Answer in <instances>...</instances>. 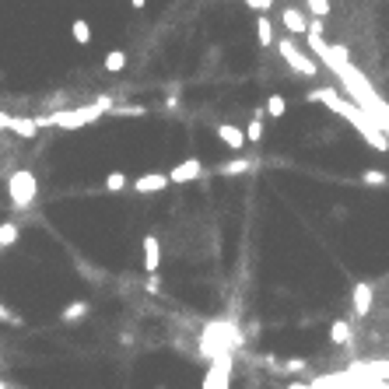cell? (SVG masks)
<instances>
[{"label":"cell","mask_w":389,"mask_h":389,"mask_svg":"<svg viewBox=\"0 0 389 389\" xmlns=\"http://www.w3.org/2000/svg\"><path fill=\"white\" fill-rule=\"evenodd\" d=\"M305 102H319V105H326V109H334V112H340L347 123L362 134L365 140H368V147H375V151H389V137L379 130V123L375 119H368L357 105H351L340 92H334V88H312V92L305 95Z\"/></svg>","instance_id":"obj_1"},{"label":"cell","mask_w":389,"mask_h":389,"mask_svg":"<svg viewBox=\"0 0 389 389\" xmlns=\"http://www.w3.org/2000/svg\"><path fill=\"white\" fill-rule=\"evenodd\" d=\"M112 95H99L92 105H77V109H60V112H46V116H36L39 130H81L88 123H95L99 116L112 112Z\"/></svg>","instance_id":"obj_2"},{"label":"cell","mask_w":389,"mask_h":389,"mask_svg":"<svg viewBox=\"0 0 389 389\" xmlns=\"http://www.w3.org/2000/svg\"><path fill=\"white\" fill-rule=\"evenodd\" d=\"M235 326L231 323H211L203 330V337H200V351H203V357H221V354H231V347H235Z\"/></svg>","instance_id":"obj_3"},{"label":"cell","mask_w":389,"mask_h":389,"mask_svg":"<svg viewBox=\"0 0 389 389\" xmlns=\"http://www.w3.org/2000/svg\"><path fill=\"white\" fill-rule=\"evenodd\" d=\"M36 193H39V183L28 168H14L8 175V197H11L14 211H28V207L36 203Z\"/></svg>","instance_id":"obj_4"},{"label":"cell","mask_w":389,"mask_h":389,"mask_svg":"<svg viewBox=\"0 0 389 389\" xmlns=\"http://www.w3.org/2000/svg\"><path fill=\"white\" fill-rule=\"evenodd\" d=\"M277 53L284 56V64H288L294 74H302V77H316V74H319V60H312L305 49H298L291 39H277Z\"/></svg>","instance_id":"obj_5"},{"label":"cell","mask_w":389,"mask_h":389,"mask_svg":"<svg viewBox=\"0 0 389 389\" xmlns=\"http://www.w3.org/2000/svg\"><path fill=\"white\" fill-rule=\"evenodd\" d=\"M203 389H231V354H221L211 362L203 375Z\"/></svg>","instance_id":"obj_6"},{"label":"cell","mask_w":389,"mask_h":389,"mask_svg":"<svg viewBox=\"0 0 389 389\" xmlns=\"http://www.w3.org/2000/svg\"><path fill=\"white\" fill-rule=\"evenodd\" d=\"M200 172H203V162L200 158H186V162H179L168 172V179H172V186H190L193 179H200Z\"/></svg>","instance_id":"obj_7"},{"label":"cell","mask_w":389,"mask_h":389,"mask_svg":"<svg viewBox=\"0 0 389 389\" xmlns=\"http://www.w3.org/2000/svg\"><path fill=\"white\" fill-rule=\"evenodd\" d=\"M144 271L158 277V266H162V242H158V235H144Z\"/></svg>","instance_id":"obj_8"},{"label":"cell","mask_w":389,"mask_h":389,"mask_svg":"<svg viewBox=\"0 0 389 389\" xmlns=\"http://www.w3.org/2000/svg\"><path fill=\"white\" fill-rule=\"evenodd\" d=\"M165 186H172V179L165 172H147V175H137L134 179V190L137 193H162Z\"/></svg>","instance_id":"obj_9"},{"label":"cell","mask_w":389,"mask_h":389,"mask_svg":"<svg viewBox=\"0 0 389 389\" xmlns=\"http://www.w3.org/2000/svg\"><path fill=\"white\" fill-rule=\"evenodd\" d=\"M281 21H284V28H288L291 36H309V18H305V11L284 8V11H281Z\"/></svg>","instance_id":"obj_10"},{"label":"cell","mask_w":389,"mask_h":389,"mask_svg":"<svg viewBox=\"0 0 389 389\" xmlns=\"http://www.w3.org/2000/svg\"><path fill=\"white\" fill-rule=\"evenodd\" d=\"M351 305H354L357 316H368V312H372V284H368V281H357V284H354Z\"/></svg>","instance_id":"obj_11"},{"label":"cell","mask_w":389,"mask_h":389,"mask_svg":"<svg viewBox=\"0 0 389 389\" xmlns=\"http://www.w3.org/2000/svg\"><path fill=\"white\" fill-rule=\"evenodd\" d=\"M218 140H221L225 147H231V151H242V147H246V130H238V127H231V123H221V127H218Z\"/></svg>","instance_id":"obj_12"},{"label":"cell","mask_w":389,"mask_h":389,"mask_svg":"<svg viewBox=\"0 0 389 389\" xmlns=\"http://www.w3.org/2000/svg\"><path fill=\"white\" fill-rule=\"evenodd\" d=\"M11 134H14V137H21V140H32V137L39 134V123H36L32 116H14Z\"/></svg>","instance_id":"obj_13"},{"label":"cell","mask_w":389,"mask_h":389,"mask_svg":"<svg viewBox=\"0 0 389 389\" xmlns=\"http://www.w3.org/2000/svg\"><path fill=\"white\" fill-rule=\"evenodd\" d=\"M71 36L77 46H92V25H88V18H74L71 21Z\"/></svg>","instance_id":"obj_14"},{"label":"cell","mask_w":389,"mask_h":389,"mask_svg":"<svg viewBox=\"0 0 389 389\" xmlns=\"http://www.w3.org/2000/svg\"><path fill=\"white\" fill-rule=\"evenodd\" d=\"M256 39H260V46H263V49L277 46V42H274V25H271V18H263V14L256 18Z\"/></svg>","instance_id":"obj_15"},{"label":"cell","mask_w":389,"mask_h":389,"mask_svg":"<svg viewBox=\"0 0 389 389\" xmlns=\"http://www.w3.org/2000/svg\"><path fill=\"white\" fill-rule=\"evenodd\" d=\"M218 172H221V175H242V172H253V158H235V162H225Z\"/></svg>","instance_id":"obj_16"},{"label":"cell","mask_w":389,"mask_h":389,"mask_svg":"<svg viewBox=\"0 0 389 389\" xmlns=\"http://www.w3.org/2000/svg\"><path fill=\"white\" fill-rule=\"evenodd\" d=\"M18 225L14 221H0V249H8V246H14L18 242Z\"/></svg>","instance_id":"obj_17"},{"label":"cell","mask_w":389,"mask_h":389,"mask_svg":"<svg viewBox=\"0 0 389 389\" xmlns=\"http://www.w3.org/2000/svg\"><path fill=\"white\" fill-rule=\"evenodd\" d=\"M362 183H365V186H389V172H382V168H365V172H362Z\"/></svg>","instance_id":"obj_18"},{"label":"cell","mask_w":389,"mask_h":389,"mask_svg":"<svg viewBox=\"0 0 389 389\" xmlns=\"http://www.w3.org/2000/svg\"><path fill=\"white\" fill-rule=\"evenodd\" d=\"M123 67H127V53H123V49H112V53H105V71H109V74H119Z\"/></svg>","instance_id":"obj_19"},{"label":"cell","mask_w":389,"mask_h":389,"mask_svg":"<svg viewBox=\"0 0 389 389\" xmlns=\"http://www.w3.org/2000/svg\"><path fill=\"white\" fill-rule=\"evenodd\" d=\"M84 316H88V302H71L64 312H60V319H64V323H77Z\"/></svg>","instance_id":"obj_20"},{"label":"cell","mask_w":389,"mask_h":389,"mask_svg":"<svg viewBox=\"0 0 389 389\" xmlns=\"http://www.w3.org/2000/svg\"><path fill=\"white\" fill-rule=\"evenodd\" d=\"M330 340H334V344H347V340H351V323L337 319V323L330 326Z\"/></svg>","instance_id":"obj_21"},{"label":"cell","mask_w":389,"mask_h":389,"mask_svg":"<svg viewBox=\"0 0 389 389\" xmlns=\"http://www.w3.org/2000/svg\"><path fill=\"white\" fill-rule=\"evenodd\" d=\"M284 112H288V102H284V95H271V99H266V116L281 119Z\"/></svg>","instance_id":"obj_22"},{"label":"cell","mask_w":389,"mask_h":389,"mask_svg":"<svg viewBox=\"0 0 389 389\" xmlns=\"http://www.w3.org/2000/svg\"><path fill=\"white\" fill-rule=\"evenodd\" d=\"M105 190H109V193L127 190V175H123V172H109V175H105Z\"/></svg>","instance_id":"obj_23"},{"label":"cell","mask_w":389,"mask_h":389,"mask_svg":"<svg viewBox=\"0 0 389 389\" xmlns=\"http://www.w3.org/2000/svg\"><path fill=\"white\" fill-rule=\"evenodd\" d=\"M305 368H309L305 357H291V362H284V365H281V372H288V375H298V372H305Z\"/></svg>","instance_id":"obj_24"},{"label":"cell","mask_w":389,"mask_h":389,"mask_svg":"<svg viewBox=\"0 0 389 389\" xmlns=\"http://www.w3.org/2000/svg\"><path fill=\"white\" fill-rule=\"evenodd\" d=\"M0 323H4V326H25V319H21V316H14L4 302H0Z\"/></svg>","instance_id":"obj_25"},{"label":"cell","mask_w":389,"mask_h":389,"mask_svg":"<svg viewBox=\"0 0 389 389\" xmlns=\"http://www.w3.org/2000/svg\"><path fill=\"white\" fill-rule=\"evenodd\" d=\"M246 140H253V144L263 140V123H260V119H253V123L246 127Z\"/></svg>","instance_id":"obj_26"},{"label":"cell","mask_w":389,"mask_h":389,"mask_svg":"<svg viewBox=\"0 0 389 389\" xmlns=\"http://www.w3.org/2000/svg\"><path fill=\"white\" fill-rule=\"evenodd\" d=\"M309 11H312L316 18H323V14H330V0H309Z\"/></svg>","instance_id":"obj_27"},{"label":"cell","mask_w":389,"mask_h":389,"mask_svg":"<svg viewBox=\"0 0 389 389\" xmlns=\"http://www.w3.org/2000/svg\"><path fill=\"white\" fill-rule=\"evenodd\" d=\"M112 112H116V116H144L147 109H144V105H119V109H112Z\"/></svg>","instance_id":"obj_28"},{"label":"cell","mask_w":389,"mask_h":389,"mask_svg":"<svg viewBox=\"0 0 389 389\" xmlns=\"http://www.w3.org/2000/svg\"><path fill=\"white\" fill-rule=\"evenodd\" d=\"M11 123H14V116L11 112H0V130H11Z\"/></svg>","instance_id":"obj_29"},{"label":"cell","mask_w":389,"mask_h":389,"mask_svg":"<svg viewBox=\"0 0 389 389\" xmlns=\"http://www.w3.org/2000/svg\"><path fill=\"white\" fill-rule=\"evenodd\" d=\"M284 389H319V386L316 382H288Z\"/></svg>","instance_id":"obj_30"},{"label":"cell","mask_w":389,"mask_h":389,"mask_svg":"<svg viewBox=\"0 0 389 389\" xmlns=\"http://www.w3.org/2000/svg\"><path fill=\"white\" fill-rule=\"evenodd\" d=\"M130 4H134L137 11H144V8H147V0H130Z\"/></svg>","instance_id":"obj_31"},{"label":"cell","mask_w":389,"mask_h":389,"mask_svg":"<svg viewBox=\"0 0 389 389\" xmlns=\"http://www.w3.org/2000/svg\"><path fill=\"white\" fill-rule=\"evenodd\" d=\"M0 389H8V386H4V382H0Z\"/></svg>","instance_id":"obj_32"}]
</instances>
